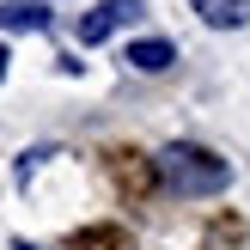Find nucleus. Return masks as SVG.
Wrapping results in <instances>:
<instances>
[{
  "label": "nucleus",
  "instance_id": "6",
  "mask_svg": "<svg viewBox=\"0 0 250 250\" xmlns=\"http://www.w3.org/2000/svg\"><path fill=\"white\" fill-rule=\"evenodd\" d=\"M122 61H128L134 73H165L171 61H177V49H171L165 37H141V43H128V55H122Z\"/></svg>",
  "mask_w": 250,
  "mask_h": 250
},
{
  "label": "nucleus",
  "instance_id": "8",
  "mask_svg": "<svg viewBox=\"0 0 250 250\" xmlns=\"http://www.w3.org/2000/svg\"><path fill=\"white\" fill-rule=\"evenodd\" d=\"M238 238H244L238 220H214V226H208V244H238Z\"/></svg>",
  "mask_w": 250,
  "mask_h": 250
},
{
  "label": "nucleus",
  "instance_id": "2",
  "mask_svg": "<svg viewBox=\"0 0 250 250\" xmlns=\"http://www.w3.org/2000/svg\"><path fill=\"white\" fill-rule=\"evenodd\" d=\"M104 165H110V183H116L128 202H153V195H159V171H153L146 153H134V146H110Z\"/></svg>",
  "mask_w": 250,
  "mask_h": 250
},
{
  "label": "nucleus",
  "instance_id": "4",
  "mask_svg": "<svg viewBox=\"0 0 250 250\" xmlns=\"http://www.w3.org/2000/svg\"><path fill=\"white\" fill-rule=\"evenodd\" d=\"M189 12L214 31H244L250 24V0H189Z\"/></svg>",
  "mask_w": 250,
  "mask_h": 250
},
{
  "label": "nucleus",
  "instance_id": "5",
  "mask_svg": "<svg viewBox=\"0 0 250 250\" xmlns=\"http://www.w3.org/2000/svg\"><path fill=\"white\" fill-rule=\"evenodd\" d=\"M67 250H134V232L128 226H110V220H104V226H80L67 238Z\"/></svg>",
  "mask_w": 250,
  "mask_h": 250
},
{
  "label": "nucleus",
  "instance_id": "9",
  "mask_svg": "<svg viewBox=\"0 0 250 250\" xmlns=\"http://www.w3.org/2000/svg\"><path fill=\"white\" fill-rule=\"evenodd\" d=\"M0 80H6V49H0Z\"/></svg>",
  "mask_w": 250,
  "mask_h": 250
},
{
  "label": "nucleus",
  "instance_id": "3",
  "mask_svg": "<svg viewBox=\"0 0 250 250\" xmlns=\"http://www.w3.org/2000/svg\"><path fill=\"white\" fill-rule=\"evenodd\" d=\"M141 6H146V0H98V6L80 19V43H104V37L116 31V24L141 19Z\"/></svg>",
  "mask_w": 250,
  "mask_h": 250
},
{
  "label": "nucleus",
  "instance_id": "7",
  "mask_svg": "<svg viewBox=\"0 0 250 250\" xmlns=\"http://www.w3.org/2000/svg\"><path fill=\"white\" fill-rule=\"evenodd\" d=\"M0 24H6V31H49V6H37V0H6V6H0Z\"/></svg>",
  "mask_w": 250,
  "mask_h": 250
},
{
  "label": "nucleus",
  "instance_id": "1",
  "mask_svg": "<svg viewBox=\"0 0 250 250\" xmlns=\"http://www.w3.org/2000/svg\"><path fill=\"white\" fill-rule=\"evenodd\" d=\"M153 171H159V183L171 195H220L232 183V165L220 153H208V146H195V141H171L153 159Z\"/></svg>",
  "mask_w": 250,
  "mask_h": 250
}]
</instances>
